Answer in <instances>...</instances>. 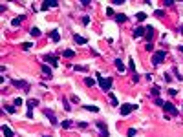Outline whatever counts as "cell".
I'll use <instances>...</instances> for the list:
<instances>
[{
	"instance_id": "obj_1",
	"label": "cell",
	"mask_w": 183,
	"mask_h": 137,
	"mask_svg": "<svg viewBox=\"0 0 183 137\" xmlns=\"http://www.w3.org/2000/svg\"><path fill=\"white\" fill-rule=\"evenodd\" d=\"M97 82H99V86L103 88V92H106V93L110 92V88H112V79H110V77H101V75H97Z\"/></svg>"
},
{
	"instance_id": "obj_2",
	"label": "cell",
	"mask_w": 183,
	"mask_h": 137,
	"mask_svg": "<svg viewBox=\"0 0 183 137\" xmlns=\"http://www.w3.org/2000/svg\"><path fill=\"white\" fill-rule=\"evenodd\" d=\"M165 57H167V53H165V51H156V53L152 55V64H154V66L161 64V62L165 60Z\"/></svg>"
},
{
	"instance_id": "obj_3",
	"label": "cell",
	"mask_w": 183,
	"mask_h": 137,
	"mask_svg": "<svg viewBox=\"0 0 183 137\" xmlns=\"http://www.w3.org/2000/svg\"><path fill=\"white\" fill-rule=\"evenodd\" d=\"M137 108V104H123L121 106V115H128L130 111H134Z\"/></svg>"
},
{
	"instance_id": "obj_4",
	"label": "cell",
	"mask_w": 183,
	"mask_h": 137,
	"mask_svg": "<svg viewBox=\"0 0 183 137\" xmlns=\"http://www.w3.org/2000/svg\"><path fill=\"white\" fill-rule=\"evenodd\" d=\"M163 110L167 111V113H172V115H178V110H176V106L172 103H165L163 104Z\"/></svg>"
},
{
	"instance_id": "obj_5",
	"label": "cell",
	"mask_w": 183,
	"mask_h": 137,
	"mask_svg": "<svg viewBox=\"0 0 183 137\" xmlns=\"http://www.w3.org/2000/svg\"><path fill=\"white\" fill-rule=\"evenodd\" d=\"M42 60L50 62V64H51V66H55V68L59 66V59H57L55 55H44V59H42Z\"/></svg>"
},
{
	"instance_id": "obj_6",
	"label": "cell",
	"mask_w": 183,
	"mask_h": 137,
	"mask_svg": "<svg viewBox=\"0 0 183 137\" xmlns=\"http://www.w3.org/2000/svg\"><path fill=\"white\" fill-rule=\"evenodd\" d=\"M11 84H13V86H17V88H22L24 92H28V90H29V84H28L26 80H11Z\"/></svg>"
},
{
	"instance_id": "obj_7",
	"label": "cell",
	"mask_w": 183,
	"mask_h": 137,
	"mask_svg": "<svg viewBox=\"0 0 183 137\" xmlns=\"http://www.w3.org/2000/svg\"><path fill=\"white\" fill-rule=\"evenodd\" d=\"M97 128L101 130V137H108V128H106V124L103 123V121H97Z\"/></svg>"
},
{
	"instance_id": "obj_8",
	"label": "cell",
	"mask_w": 183,
	"mask_h": 137,
	"mask_svg": "<svg viewBox=\"0 0 183 137\" xmlns=\"http://www.w3.org/2000/svg\"><path fill=\"white\" fill-rule=\"evenodd\" d=\"M57 6H59V4H57L55 0H46V2L40 6V9H42V11H46V9H50V7H57Z\"/></svg>"
},
{
	"instance_id": "obj_9",
	"label": "cell",
	"mask_w": 183,
	"mask_h": 137,
	"mask_svg": "<svg viewBox=\"0 0 183 137\" xmlns=\"http://www.w3.org/2000/svg\"><path fill=\"white\" fill-rule=\"evenodd\" d=\"M28 108H29V111H28V117H29V119H31V117H33V113H31V110H33V108H35L37 104H38V101H37V99H29V101H28Z\"/></svg>"
},
{
	"instance_id": "obj_10",
	"label": "cell",
	"mask_w": 183,
	"mask_h": 137,
	"mask_svg": "<svg viewBox=\"0 0 183 137\" xmlns=\"http://www.w3.org/2000/svg\"><path fill=\"white\" fill-rule=\"evenodd\" d=\"M44 115L50 119V123H51V124H57V117H55V113H53L51 110H44Z\"/></svg>"
},
{
	"instance_id": "obj_11",
	"label": "cell",
	"mask_w": 183,
	"mask_h": 137,
	"mask_svg": "<svg viewBox=\"0 0 183 137\" xmlns=\"http://www.w3.org/2000/svg\"><path fill=\"white\" fill-rule=\"evenodd\" d=\"M145 33H146V28H143V26H137V28L134 29V37H136V38H139V37H143Z\"/></svg>"
},
{
	"instance_id": "obj_12",
	"label": "cell",
	"mask_w": 183,
	"mask_h": 137,
	"mask_svg": "<svg viewBox=\"0 0 183 137\" xmlns=\"http://www.w3.org/2000/svg\"><path fill=\"white\" fill-rule=\"evenodd\" d=\"M40 69H42V73H44V77H46V79H50V77H51V68H50L48 64H42Z\"/></svg>"
},
{
	"instance_id": "obj_13",
	"label": "cell",
	"mask_w": 183,
	"mask_h": 137,
	"mask_svg": "<svg viewBox=\"0 0 183 137\" xmlns=\"http://www.w3.org/2000/svg\"><path fill=\"white\" fill-rule=\"evenodd\" d=\"M145 38H146V40H148V44H150V40H152V38H154V28H152V26H148V28H146Z\"/></svg>"
},
{
	"instance_id": "obj_14",
	"label": "cell",
	"mask_w": 183,
	"mask_h": 137,
	"mask_svg": "<svg viewBox=\"0 0 183 137\" xmlns=\"http://www.w3.org/2000/svg\"><path fill=\"white\" fill-rule=\"evenodd\" d=\"M2 132H4V135H6V137H13V130H11L7 124H4V126H2Z\"/></svg>"
},
{
	"instance_id": "obj_15",
	"label": "cell",
	"mask_w": 183,
	"mask_h": 137,
	"mask_svg": "<svg viewBox=\"0 0 183 137\" xmlns=\"http://www.w3.org/2000/svg\"><path fill=\"white\" fill-rule=\"evenodd\" d=\"M115 20H117L119 24H123V22H126V20H128V17H126V15H123V13H117V15H115Z\"/></svg>"
},
{
	"instance_id": "obj_16",
	"label": "cell",
	"mask_w": 183,
	"mask_h": 137,
	"mask_svg": "<svg viewBox=\"0 0 183 137\" xmlns=\"http://www.w3.org/2000/svg\"><path fill=\"white\" fill-rule=\"evenodd\" d=\"M24 18H26V17H17V18H13V20H11V26H20Z\"/></svg>"
},
{
	"instance_id": "obj_17",
	"label": "cell",
	"mask_w": 183,
	"mask_h": 137,
	"mask_svg": "<svg viewBox=\"0 0 183 137\" xmlns=\"http://www.w3.org/2000/svg\"><path fill=\"white\" fill-rule=\"evenodd\" d=\"M82 108H84V110H88V111H93V113H97V111H99V106H88V104H82Z\"/></svg>"
},
{
	"instance_id": "obj_18",
	"label": "cell",
	"mask_w": 183,
	"mask_h": 137,
	"mask_svg": "<svg viewBox=\"0 0 183 137\" xmlns=\"http://www.w3.org/2000/svg\"><path fill=\"white\" fill-rule=\"evenodd\" d=\"M115 68L119 69V71H125V64H123L121 59H115Z\"/></svg>"
},
{
	"instance_id": "obj_19",
	"label": "cell",
	"mask_w": 183,
	"mask_h": 137,
	"mask_svg": "<svg viewBox=\"0 0 183 137\" xmlns=\"http://www.w3.org/2000/svg\"><path fill=\"white\" fill-rule=\"evenodd\" d=\"M50 38L55 40V42H59V40H61V35H59V31H51V33H50Z\"/></svg>"
},
{
	"instance_id": "obj_20",
	"label": "cell",
	"mask_w": 183,
	"mask_h": 137,
	"mask_svg": "<svg viewBox=\"0 0 183 137\" xmlns=\"http://www.w3.org/2000/svg\"><path fill=\"white\" fill-rule=\"evenodd\" d=\"M73 38H75V42H77V44H86V38H84V37H81V35H73Z\"/></svg>"
},
{
	"instance_id": "obj_21",
	"label": "cell",
	"mask_w": 183,
	"mask_h": 137,
	"mask_svg": "<svg viewBox=\"0 0 183 137\" xmlns=\"http://www.w3.org/2000/svg\"><path fill=\"white\" fill-rule=\"evenodd\" d=\"M29 33H31V37H40V29H38V28H31Z\"/></svg>"
},
{
	"instance_id": "obj_22",
	"label": "cell",
	"mask_w": 183,
	"mask_h": 137,
	"mask_svg": "<svg viewBox=\"0 0 183 137\" xmlns=\"http://www.w3.org/2000/svg\"><path fill=\"white\" fill-rule=\"evenodd\" d=\"M64 57H68V59H73V57H75V51H72V49H66V51H64Z\"/></svg>"
},
{
	"instance_id": "obj_23",
	"label": "cell",
	"mask_w": 183,
	"mask_h": 137,
	"mask_svg": "<svg viewBox=\"0 0 183 137\" xmlns=\"http://www.w3.org/2000/svg\"><path fill=\"white\" fill-rule=\"evenodd\" d=\"M84 82H86V86H93V84H95V80H93L92 77H86V79H84Z\"/></svg>"
},
{
	"instance_id": "obj_24",
	"label": "cell",
	"mask_w": 183,
	"mask_h": 137,
	"mask_svg": "<svg viewBox=\"0 0 183 137\" xmlns=\"http://www.w3.org/2000/svg\"><path fill=\"white\" fill-rule=\"evenodd\" d=\"M152 95H154L156 99L159 97V86H154V88H152Z\"/></svg>"
},
{
	"instance_id": "obj_25",
	"label": "cell",
	"mask_w": 183,
	"mask_h": 137,
	"mask_svg": "<svg viewBox=\"0 0 183 137\" xmlns=\"http://www.w3.org/2000/svg\"><path fill=\"white\" fill-rule=\"evenodd\" d=\"M136 17H137V20H139V22H143V20L146 18V15H145V13H137Z\"/></svg>"
},
{
	"instance_id": "obj_26",
	"label": "cell",
	"mask_w": 183,
	"mask_h": 137,
	"mask_svg": "<svg viewBox=\"0 0 183 137\" xmlns=\"http://www.w3.org/2000/svg\"><path fill=\"white\" fill-rule=\"evenodd\" d=\"M61 126H62V128H70V126H72V121H62Z\"/></svg>"
},
{
	"instance_id": "obj_27",
	"label": "cell",
	"mask_w": 183,
	"mask_h": 137,
	"mask_svg": "<svg viewBox=\"0 0 183 137\" xmlns=\"http://www.w3.org/2000/svg\"><path fill=\"white\" fill-rule=\"evenodd\" d=\"M110 103H112V106H117V99H115V97H113V95H110Z\"/></svg>"
},
{
	"instance_id": "obj_28",
	"label": "cell",
	"mask_w": 183,
	"mask_h": 137,
	"mask_svg": "<svg viewBox=\"0 0 183 137\" xmlns=\"http://www.w3.org/2000/svg\"><path fill=\"white\" fill-rule=\"evenodd\" d=\"M4 110L9 111V113H15V108H13V106H4Z\"/></svg>"
},
{
	"instance_id": "obj_29",
	"label": "cell",
	"mask_w": 183,
	"mask_h": 137,
	"mask_svg": "<svg viewBox=\"0 0 183 137\" xmlns=\"http://www.w3.org/2000/svg\"><path fill=\"white\" fill-rule=\"evenodd\" d=\"M126 135H128V137H134V135H136V130H134V128H130V130L126 132Z\"/></svg>"
},
{
	"instance_id": "obj_30",
	"label": "cell",
	"mask_w": 183,
	"mask_h": 137,
	"mask_svg": "<svg viewBox=\"0 0 183 137\" xmlns=\"http://www.w3.org/2000/svg\"><path fill=\"white\" fill-rule=\"evenodd\" d=\"M163 15H165L163 9H156V17H163Z\"/></svg>"
},
{
	"instance_id": "obj_31",
	"label": "cell",
	"mask_w": 183,
	"mask_h": 137,
	"mask_svg": "<svg viewBox=\"0 0 183 137\" xmlns=\"http://www.w3.org/2000/svg\"><path fill=\"white\" fill-rule=\"evenodd\" d=\"M31 46H33V44H31V42H26V44H22V48H24V49H26V51H28V49H29V48H31Z\"/></svg>"
},
{
	"instance_id": "obj_32",
	"label": "cell",
	"mask_w": 183,
	"mask_h": 137,
	"mask_svg": "<svg viewBox=\"0 0 183 137\" xmlns=\"http://www.w3.org/2000/svg\"><path fill=\"white\" fill-rule=\"evenodd\" d=\"M73 69H75V71H86V68H84V66H75Z\"/></svg>"
},
{
	"instance_id": "obj_33",
	"label": "cell",
	"mask_w": 183,
	"mask_h": 137,
	"mask_svg": "<svg viewBox=\"0 0 183 137\" xmlns=\"http://www.w3.org/2000/svg\"><path fill=\"white\" fill-rule=\"evenodd\" d=\"M106 15H108V17H112V15H113V9H112V7H108V9H106ZM113 17H115V15H113Z\"/></svg>"
},
{
	"instance_id": "obj_34",
	"label": "cell",
	"mask_w": 183,
	"mask_h": 137,
	"mask_svg": "<svg viewBox=\"0 0 183 137\" xmlns=\"http://www.w3.org/2000/svg\"><path fill=\"white\" fill-rule=\"evenodd\" d=\"M154 103L157 104V106H163V104H165V103H163V101H161V99H159V97H157V99H156V101H154Z\"/></svg>"
},
{
	"instance_id": "obj_35",
	"label": "cell",
	"mask_w": 183,
	"mask_h": 137,
	"mask_svg": "<svg viewBox=\"0 0 183 137\" xmlns=\"http://www.w3.org/2000/svg\"><path fill=\"white\" fill-rule=\"evenodd\" d=\"M82 24H84V26L90 24V17H84V18H82Z\"/></svg>"
},
{
	"instance_id": "obj_36",
	"label": "cell",
	"mask_w": 183,
	"mask_h": 137,
	"mask_svg": "<svg viewBox=\"0 0 183 137\" xmlns=\"http://www.w3.org/2000/svg\"><path fill=\"white\" fill-rule=\"evenodd\" d=\"M169 93H170V97H174V95H176V93H178V92H176V90H174V88H170V90H169Z\"/></svg>"
},
{
	"instance_id": "obj_37",
	"label": "cell",
	"mask_w": 183,
	"mask_h": 137,
	"mask_svg": "<svg viewBox=\"0 0 183 137\" xmlns=\"http://www.w3.org/2000/svg\"><path fill=\"white\" fill-rule=\"evenodd\" d=\"M13 103H15V106H18V104H22V99H18V97H17V99H15Z\"/></svg>"
},
{
	"instance_id": "obj_38",
	"label": "cell",
	"mask_w": 183,
	"mask_h": 137,
	"mask_svg": "<svg viewBox=\"0 0 183 137\" xmlns=\"http://www.w3.org/2000/svg\"><path fill=\"white\" fill-rule=\"evenodd\" d=\"M113 4L115 6H121V4H125V0H113Z\"/></svg>"
},
{
	"instance_id": "obj_39",
	"label": "cell",
	"mask_w": 183,
	"mask_h": 137,
	"mask_svg": "<svg viewBox=\"0 0 183 137\" xmlns=\"http://www.w3.org/2000/svg\"><path fill=\"white\" fill-rule=\"evenodd\" d=\"M145 48H146V51H152V49H154V46H152V44H146Z\"/></svg>"
},
{
	"instance_id": "obj_40",
	"label": "cell",
	"mask_w": 183,
	"mask_h": 137,
	"mask_svg": "<svg viewBox=\"0 0 183 137\" xmlns=\"http://www.w3.org/2000/svg\"><path fill=\"white\" fill-rule=\"evenodd\" d=\"M180 51H181V53H183V46H180Z\"/></svg>"
},
{
	"instance_id": "obj_41",
	"label": "cell",
	"mask_w": 183,
	"mask_h": 137,
	"mask_svg": "<svg viewBox=\"0 0 183 137\" xmlns=\"http://www.w3.org/2000/svg\"><path fill=\"white\" fill-rule=\"evenodd\" d=\"M180 31H181V33H183V26H181V28H180Z\"/></svg>"
},
{
	"instance_id": "obj_42",
	"label": "cell",
	"mask_w": 183,
	"mask_h": 137,
	"mask_svg": "<svg viewBox=\"0 0 183 137\" xmlns=\"http://www.w3.org/2000/svg\"><path fill=\"white\" fill-rule=\"evenodd\" d=\"M44 137H50V135H44Z\"/></svg>"
}]
</instances>
